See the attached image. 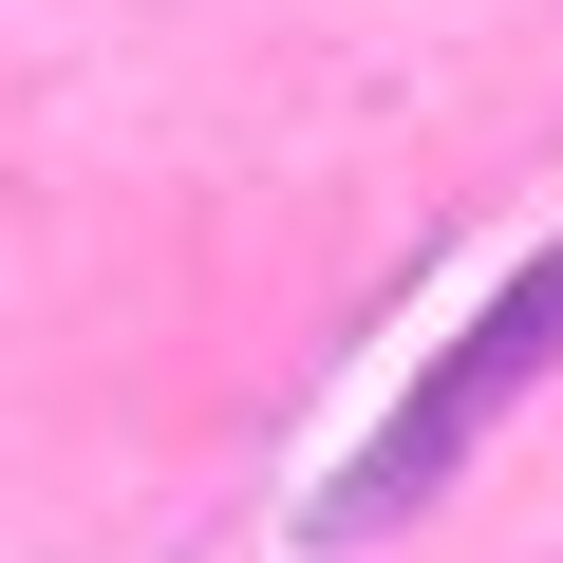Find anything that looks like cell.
Listing matches in <instances>:
<instances>
[{
    "mask_svg": "<svg viewBox=\"0 0 563 563\" xmlns=\"http://www.w3.org/2000/svg\"><path fill=\"white\" fill-rule=\"evenodd\" d=\"M544 376H563V244H526L488 301L413 357V395H395V413L357 432V470L320 488V544H395V526H413V507H432V488H451V470H470Z\"/></svg>",
    "mask_w": 563,
    "mask_h": 563,
    "instance_id": "cell-1",
    "label": "cell"
}]
</instances>
